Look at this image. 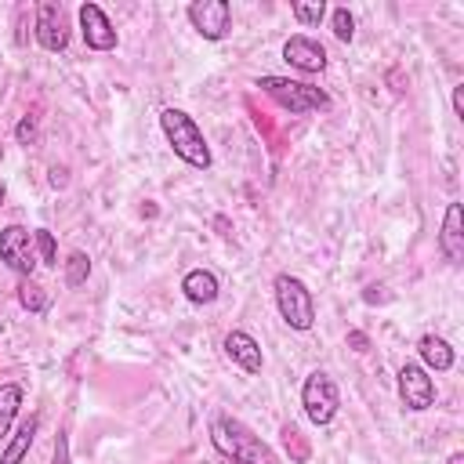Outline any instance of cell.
I'll return each mask as SVG.
<instances>
[{
    "label": "cell",
    "mask_w": 464,
    "mask_h": 464,
    "mask_svg": "<svg viewBox=\"0 0 464 464\" xmlns=\"http://www.w3.org/2000/svg\"><path fill=\"white\" fill-rule=\"evenodd\" d=\"M210 442L232 464H279V457L272 453V446L261 442V435H254L243 420H236L228 413H218L210 420Z\"/></svg>",
    "instance_id": "obj_1"
},
{
    "label": "cell",
    "mask_w": 464,
    "mask_h": 464,
    "mask_svg": "<svg viewBox=\"0 0 464 464\" xmlns=\"http://www.w3.org/2000/svg\"><path fill=\"white\" fill-rule=\"evenodd\" d=\"M160 127H163V138H167V145L174 149L178 160H185V163L196 167V170H207V167L214 163L210 145H207L203 130L196 127V120H192L188 112H181V109H163V112H160Z\"/></svg>",
    "instance_id": "obj_2"
},
{
    "label": "cell",
    "mask_w": 464,
    "mask_h": 464,
    "mask_svg": "<svg viewBox=\"0 0 464 464\" xmlns=\"http://www.w3.org/2000/svg\"><path fill=\"white\" fill-rule=\"evenodd\" d=\"M261 94H268L272 102H279L286 112L301 116V112H319V109H330V94L312 87V83H301V80H286V76H257L254 83Z\"/></svg>",
    "instance_id": "obj_3"
},
{
    "label": "cell",
    "mask_w": 464,
    "mask_h": 464,
    "mask_svg": "<svg viewBox=\"0 0 464 464\" xmlns=\"http://www.w3.org/2000/svg\"><path fill=\"white\" fill-rule=\"evenodd\" d=\"M272 290H276V308H279L283 323L290 330H312V323H315V297H312V290L297 276H290V272H279L272 279Z\"/></svg>",
    "instance_id": "obj_4"
},
{
    "label": "cell",
    "mask_w": 464,
    "mask_h": 464,
    "mask_svg": "<svg viewBox=\"0 0 464 464\" xmlns=\"http://www.w3.org/2000/svg\"><path fill=\"white\" fill-rule=\"evenodd\" d=\"M301 406H304V417L315 424V428H326L337 410H341V392L334 384V377L326 370H312L301 384Z\"/></svg>",
    "instance_id": "obj_5"
},
{
    "label": "cell",
    "mask_w": 464,
    "mask_h": 464,
    "mask_svg": "<svg viewBox=\"0 0 464 464\" xmlns=\"http://www.w3.org/2000/svg\"><path fill=\"white\" fill-rule=\"evenodd\" d=\"M0 261H4L14 276H22V279L33 276V268H36V246H33L29 228H22V225L0 228Z\"/></svg>",
    "instance_id": "obj_6"
},
{
    "label": "cell",
    "mask_w": 464,
    "mask_h": 464,
    "mask_svg": "<svg viewBox=\"0 0 464 464\" xmlns=\"http://www.w3.org/2000/svg\"><path fill=\"white\" fill-rule=\"evenodd\" d=\"M36 44L54 54L69 47V18H65L62 4H54V0L36 4Z\"/></svg>",
    "instance_id": "obj_7"
},
{
    "label": "cell",
    "mask_w": 464,
    "mask_h": 464,
    "mask_svg": "<svg viewBox=\"0 0 464 464\" xmlns=\"http://www.w3.org/2000/svg\"><path fill=\"white\" fill-rule=\"evenodd\" d=\"M188 22L203 40H221L232 25V4L228 0H192Z\"/></svg>",
    "instance_id": "obj_8"
},
{
    "label": "cell",
    "mask_w": 464,
    "mask_h": 464,
    "mask_svg": "<svg viewBox=\"0 0 464 464\" xmlns=\"http://www.w3.org/2000/svg\"><path fill=\"white\" fill-rule=\"evenodd\" d=\"M399 399L413 413H424L435 402V381L428 377L424 366H417V362H402L399 366Z\"/></svg>",
    "instance_id": "obj_9"
},
{
    "label": "cell",
    "mask_w": 464,
    "mask_h": 464,
    "mask_svg": "<svg viewBox=\"0 0 464 464\" xmlns=\"http://www.w3.org/2000/svg\"><path fill=\"white\" fill-rule=\"evenodd\" d=\"M80 33H83V44L91 51H112L116 47V29H112L109 14L91 0L80 4Z\"/></svg>",
    "instance_id": "obj_10"
},
{
    "label": "cell",
    "mask_w": 464,
    "mask_h": 464,
    "mask_svg": "<svg viewBox=\"0 0 464 464\" xmlns=\"http://www.w3.org/2000/svg\"><path fill=\"white\" fill-rule=\"evenodd\" d=\"M283 62H290L297 72H323L326 69V47L319 40L297 33L283 44Z\"/></svg>",
    "instance_id": "obj_11"
},
{
    "label": "cell",
    "mask_w": 464,
    "mask_h": 464,
    "mask_svg": "<svg viewBox=\"0 0 464 464\" xmlns=\"http://www.w3.org/2000/svg\"><path fill=\"white\" fill-rule=\"evenodd\" d=\"M221 348H225V355H228L243 373H261L265 355H261V344H257L246 330H232V334H225Z\"/></svg>",
    "instance_id": "obj_12"
},
{
    "label": "cell",
    "mask_w": 464,
    "mask_h": 464,
    "mask_svg": "<svg viewBox=\"0 0 464 464\" xmlns=\"http://www.w3.org/2000/svg\"><path fill=\"white\" fill-rule=\"evenodd\" d=\"M439 246H442V254H446L450 265H460L464 261V218H460V203H446Z\"/></svg>",
    "instance_id": "obj_13"
},
{
    "label": "cell",
    "mask_w": 464,
    "mask_h": 464,
    "mask_svg": "<svg viewBox=\"0 0 464 464\" xmlns=\"http://www.w3.org/2000/svg\"><path fill=\"white\" fill-rule=\"evenodd\" d=\"M181 290L192 304H210L218 297V276L210 268H192V272H185Z\"/></svg>",
    "instance_id": "obj_14"
},
{
    "label": "cell",
    "mask_w": 464,
    "mask_h": 464,
    "mask_svg": "<svg viewBox=\"0 0 464 464\" xmlns=\"http://www.w3.org/2000/svg\"><path fill=\"white\" fill-rule=\"evenodd\" d=\"M417 352H420V359H424V366H431L435 373H442V370H450L453 366V348H450V341H442V337H435V334H424L420 337V344H417Z\"/></svg>",
    "instance_id": "obj_15"
},
{
    "label": "cell",
    "mask_w": 464,
    "mask_h": 464,
    "mask_svg": "<svg viewBox=\"0 0 464 464\" xmlns=\"http://www.w3.org/2000/svg\"><path fill=\"white\" fill-rule=\"evenodd\" d=\"M33 439H36V417H29V420L18 424V431L7 439V446H4V453H0V464H22V457H25L29 446H33Z\"/></svg>",
    "instance_id": "obj_16"
},
{
    "label": "cell",
    "mask_w": 464,
    "mask_h": 464,
    "mask_svg": "<svg viewBox=\"0 0 464 464\" xmlns=\"http://www.w3.org/2000/svg\"><path fill=\"white\" fill-rule=\"evenodd\" d=\"M22 406V384H0V439H7Z\"/></svg>",
    "instance_id": "obj_17"
},
{
    "label": "cell",
    "mask_w": 464,
    "mask_h": 464,
    "mask_svg": "<svg viewBox=\"0 0 464 464\" xmlns=\"http://www.w3.org/2000/svg\"><path fill=\"white\" fill-rule=\"evenodd\" d=\"M87 276H91V257H87L83 250H72V254L65 257V286L76 290V286L87 283Z\"/></svg>",
    "instance_id": "obj_18"
},
{
    "label": "cell",
    "mask_w": 464,
    "mask_h": 464,
    "mask_svg": "<svg viewBox=\"0 0 464 464\" xmlns=\"http://www.w3.org/2000/svg\"><path fill=\"white\" fill-rule=\"evenodd\" d=\"M290 14H294L301 25H319L323 14H326V4H323V0H294V4H290Z\"/></svg>",
    "instance_id": "obj_19"
},
{
    "label": "cell",
    "mask_w": 464,
    "mask_h": 464,
    "mask_svg": "<svg viewBox=\"0 0 464 464\" xmlns=\"http://www.w3.org/2000/svg\"><path fill=\"white\" fill-rule=\"evenodd\" d=\"M33 246L40 250V261L44 265H51V268L58 265V246H54V232L51 228H36L33 232Z\"/></svg>",
    "instance_id": "obj_20"
},
{
    "label": "cell",
    "mask_w": 464,
    "mask_h": 464,
    "mask_svg": "<svg viewBox=\"0 0 464 464\" xmlns=\"http://www.w3.org/2000/svg\"><path fill=\"white\" fill-rule=\"evenodd\" d=\"M18 301H22L29 312H44V308H47V294H44V286H36L33 279H25V283L18 286Z\"/></svg>",
    "instance_id": "obj_21"
},
{
    "label": "cell",
    "mask_w": 464,
    "mask_h": 464,
    "mask_svg": "<svg viewBox=\"0 0 464 464\" xmlns=\"http://www.w3.org/2000/svg\"><path fill=\"white\" fill-rule=\"evenodd\" d=\"M334 36H337L341 44H352V36H355V18H352L348 7H337V11H334Z\"/></svg>",
    "instance_id": "obj_22"
},
{
    "label": "cell",
    "mask_w": 464,
    "mask_h": 464,
    "mask_svg": "<svg viewBox=\"0 0 464 464\" xmlns=\"http://www.w3.org/2000/svg\"><path fill=\"white\" fill-rule=\"evenodd\" d=\"M14 138H18L22 145H29V141L36 138V120H33V116H22L18 127H14Z\"/></svg>",
    "instance_id": "obj_23"
},
{
    "label": "cell",
    "mask_w": 464,
    "mask_h": 464,
    "mask_svg": "<svg viewBox=\"0 0 464 464\" xmlns=\"http://www.w3.org/2000/svg\"><path fill=\"white\" fill-rule=\"evenodd\" d=\"M54 464H69V439H65V431H58V439H54Z\"/></svg>",
    "instance_id": "obj_24"
},
{
    "label": "cell",
    "mask_w": 464,
    "mask_h": 464,
    "mask_svg": "<svg viewBox=\"0 0 464 464\" xmlns=\"http://www.w3.org/2000/svg\"><path fill=\"white\" fill-rule=\"evenodd\" d=\"M453 112L464 120V83H460V87H453Z\"/></svg>",
    "instance_id": "obj_25"
},
{
    "label": "cell",
    "mask_w": 464,
    "mask_h": 464,
    "mask_svg": "<svg viewBox=\"0 0 464 464\" xmlns=\"http://www.w3.org/2000/svg\"><path fill=\"white\" fill-rule=\"evenodd\" d=\"M4 196H7V188H4V181H0V203H4Z\"/></svg>",
    "instance_id": "obj_26"
}]
</instances>
